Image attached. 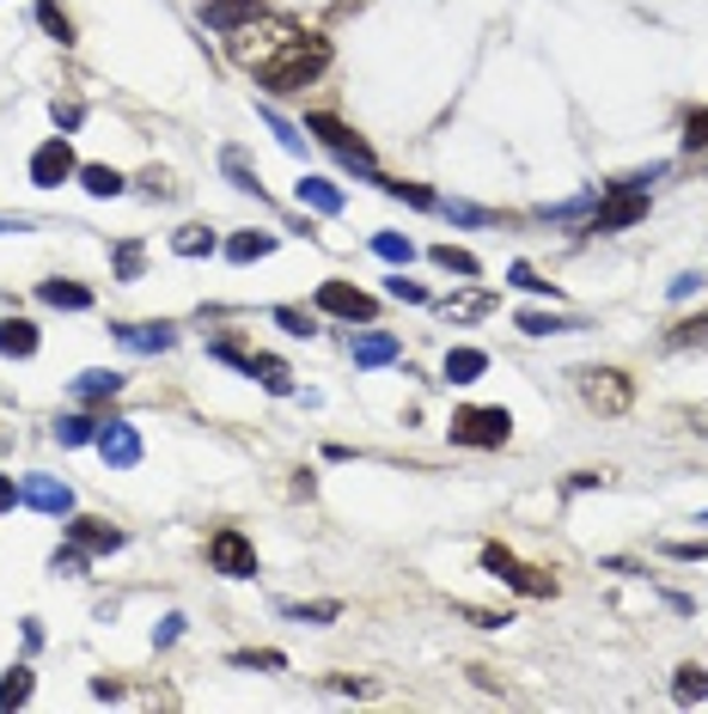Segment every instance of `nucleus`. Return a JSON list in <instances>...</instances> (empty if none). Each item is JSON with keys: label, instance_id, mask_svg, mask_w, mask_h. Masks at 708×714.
I'll use <instances>...</instances> for the list:
<instances>
[{"label": "nucleus", "instance_id": "2f4dec72", "mask_svg": "<svg viewBox=\"0 0 708 714\" xmlns=\"http://www.w3.org/2000/svg\"><path fill=\"white\" fill-rule=\"evenodd\" d=\"M520 330L525 336H556V330H569L556 311H520Z\"/></svg>", "mask_w": 708, "mask_h": 714}, {"label": "nucleus", "instance_id": "f257e3e1", "mask_svg": "<svg viewBox=\"0 0 708 714\" xmlns=\"http://www.w3.org/2000/svg\"><path fill=\"white\" fill-rule=\"evenodd\" d=\"M324 67H330V44L312 37V32L306 37L293 32V37H281V44L257 62V79L269 86V93H300V86H312Z\"/></svg>", "mask_w": 708, "mask_h": 714}, {"label": "nucleus", "instance_id": "9b49d317", "mask_svg": "<svg viewBox=\"0 0 708 714\" xmlns=\"http://www.w3.org/2000/svg\"><path fill=\"white\" fill-rule=\"evenodd\" d=\"M263 19V0H208V7H202V25H208V32H245V25H257Z\"/></svg>", "mask_w": 708, "mask_h": 714}, {"label": "nucleus", "instance_id": "49530a36", "mask_svg": "<svg viewBox=\"0 0 708 714\" xmlns=\"http://www.w3.org/2000/svg\"><path fill=\"white\" fill-rule=\"evenodd\" d=\"M178 636H184V617H166V629H159V648H171Z\"/></svg>", "mask_w": 708, "mask_h": 714}, {"label": "nucleus", "instance_id": "1a4fd4ad", "mask_svg": "<svg viewBox=\"0 0 708 714\" xmlns=\"http://www.w3.org/2000/svg\"><path fill=\"white\" fill-rule=\"evenodd\" d=\"M642 214H647V196H642V189H611V202L593 208V220H586L581 233H617V226H635Z\"/></svg>", "mask_w": 708, "mask_h": 714}, {"label": "nucleus", "instance_id": "39448f33", "mask_svg": "<svg viewBox=\"0 0 708 714\" xmlns=\"http://www.w3.org/2000/svg\"><path fill=\"white\" fill-rule=\"evenodd\" d=\"M483 568H489L495 580H508V587H520L525 599H556V575H544V568H525L513 550H501V544H489L483 550Z\"/></svg>", "mask_w": 708, "mask_h": 714}, {"label": "nucleus", "instance_id": "a19ab883", "mask_svg": "<svg viewBox=\"0 0 708 714\" xmlns=\"http://www.w3.org/2000/svg\"><path fill=\"white\" fill-rule=\"evenodd\" d=\"M117 269H123V275L135 281V275H141V250H135V245H123V250H117Z\"/></svg>", "mask_w": 708, "mask_h": 714}, {"label": "nucleus", "instance_id": "7ed1b4c3", "mask_svg": "<svg viewBox=\"0 0 708 714\" xmlns=\"http://www.w3.org/2000/svg\"><path fill=\"white\" fill-rule=\"evenodd\" d=\"M508 434H513L508 409H459V416H452V446L495 452V446H508Z\"/></svg>", "mask_w": 708, "mask_h": 714}, {"label": "nucleus", "instance_id": "5701e85b", "mask_svg": "<svg viewBox=\"0 0 708 714\" xmlns=\"http://www.w3.org/2000/svg\"><path fill=\"white\" fill-rule=\"evenodd\" d=\"M269 250H276V233H239L227 245V257L232 263H257V257H269Z\"/></svg>", "mask_w": 708, "mask_h": 714}, {"label": "nucleus", "instance_id": "c756f323", "mask_svg": "<svg viewBox=\"0 0 708 714\" xmlns=\"http://www.w3.org/2000/svg\"><path fill=\"white\" fill-rule=\"evenodd\" d=\"M691 342H708V311H703V318H684V324L666 330V348H691Z\"/></svg>", "mask_w": 708, "mask_h": 714}, {"label": "nucleus", "instance_id": "f3484780", "mask_svg": "<svg viewBox=\"0 0 708 714\" xmlns=\"http://www.w3.org/2000/svg\"><path fill=\"white\" fill-rule=\"evenodd\" d=\"M300 202L318 208V214H342V189L330 177H300Z\"/></svg>", "mask_w": 708, "mask_h": 714}, {"label": "nucleus", "instance_id": "7c9ffc66", "mask_svg": "<svg viewBox=\"0 0 708 714\" xmlns=\"http://www.w3.org/2000/svg\"><path fill=\"white\" fill-rule=\"evenodd\" d=\"M373 250H379L386 263H410V257H416V245H410V238H398V233H379V238H373Z\"/></svg>", "mask_w": 708, "mask_h": 714}, {"label": "nucleus", "instance_id": "aec40b11", "mask_svg": "<svg viewBox=\"0 0 708 714\" xmlns=\"http://www.w3.org/2000/svg\"><path fill=\"white\" fill-rule=\"evenodd\" d=\"M251 379H263V391H276V397H288L293 391L288 360H276V355H251Z\"/></svg>", "mask_w": 708, "mask_h": 714}, {"label": "nucleus", "instance_id": "4be33fe9", "mask_svg": "<svg viewBox=\"0 0 708 714\" xmlns=\"http://www.w3.org/2000/svg\"><path fill=\"white\" fill-rule=\"evenodd\" d=\"M98 428H105V421H93V416H62L56 421V440H62V446H98Z\"/></svg>", "mask_w": 708, "mask_h": 714}, {"label": "nucleus", "instance_id": "a18cd8bd", "mask_svg": "<svg viewBox=\"0 0 708 714\" xmlns=\"http://www.w3.org/2000/svg\"><path fill=\"white\" fill-rule=\"evenodd\" d=\"M141 184L154 189V196H171V177H166V171H147V177H141Z\"/></svg>", "mask_w": 708, "mask_h": 714}, {"label": "nucleus", "instance_id": "412c9836", "mask_svg": "<svg viewBox=\"0 0 708 714\" xmlns=\"http://www.w3.org/2000/svg\"><path fill=\"white\" fill-rule=\"evenodd\" d=\"M37 294H44L49 306H62V311H86V306H93V294H86L80 281H44Z\"/></svg>", "mask_w": 708, "mask_h": 714}, {"label": "nucleus", "instance_id": "79ce46f5", "mask_svg": "<svg viewBox=\"0 0 708 714\" xmlns=\"http://www.w3.org/2000/svg\"><path fill=\"white\" fill-rule=\"evenodd\" d=\"M447 214H452V220H464V226H483V220H495V214H483V208H464V202H452Z\"/></svg>", "mask_w": 708, "mask_h": 714}, {"label": "nucleus", "instance_id": "c9c22d12", "mask_svg": "<svg viewBox=\"0 0 708 714\" xmlns=\"http://www.w3.org/2000/svg\"><path fill=\"white\" fill-rule=\"evenodd\" d=\"M276 324H281V330H293V336H312V330H318V324L306 318V311H293V306H276Z\"/></svg>", "mask_w": 708, "mask_h": 714}, {"label": "nucleus", "instance_id": "6ab92c4d", "mask_svg": "<svg viewBox=\"0 0 708 714\" xmlns=\"http://www.w3.org/2000/svg\"><path fill=\"white\" fill-rule=\"evenodd\" d=\"M123 391V373H105V367H93V373L74 379V397L80 404H98V397H117Z\"/></svg>", "mask_w": 708, "mask_h": 714}, {"label": "nucleus", "instance_id": "473e14b6", "mask_svg": "<svg viewBox=\"0 0 708 714\" xmlns=\"http://www.w3.org/2000/svg\"><path fill=\"white\" fill-rule=\"evenodd\" d=\"M293 623H337L342 617V605H281Z\"/></svg>", "mask_w": 708, "mask_h": 714}, {"label": "nucleus", "instance_id": "e433bc0d", "mask_svg": "<svg viewBox=\"0 0 708 714\" xmlns=\"http://www.w3.org/2000/svg\"><path fill=\"white\" fill-rule=\"evenodd\" d=\"M440 311H452V318H477V311H489V294H464V299H447Z\"/></svg>", "mask_w": 708, "mask_h": 714}, {"label": "nucleus", "instance_id": "09e8293b", "mask_svg": "<svg viewBox=\"0 0 708 714\" xmlns=\"http://www.w3.org/2000/svg\"><path fill=\"white\" fill-rule=\"evenodd\" d=\"M19 501H25V495H19V489H13L7 477H0V513H7V507H19Z\"/></svg>", "mask_w": 708, "mask_h": 714}, {"label": "nucleus", "instance_id": "f03ea898", "mask_svg": "<svg viewBox=\"0 0 708 714\" xmlns=\"http://www.w3.org/2000/svg\"><path fill=\"white\" fill-rule=\"evenodd\" d=\"M306 135H318L324 147H330V153H337L342 165H354L361 177H373V184H386V177H379V165H373V153H367V140L354 135L349 123H337L330 110H318V116H306Z\"/></svg>", "mask_w": 708, "mask_h": 714}, {"label": "nucleus", "instance_id": "b1692460", "mask_svg": "<svg viewBox=\"0 0 708 714\" xmlns=\"http://www.w3.org/2000/svg\"><path fill=\"white\" fill-rule=\"evenodd\" d=\"M80 184L93 189V196H123V171H110V165H80Z\"/></svg>", "mask_w": 708, "mask_h": 714}, {"label": "nucleus", "instance_id": "2eb2a0df", "mask_svg": "<svg viewBox=\"0 0 708 714\" xmlns=\"http://www.w3.org/2000/svg\"><path fill=\"white\" fill-rule=\"evenodd\" d=\"M354 367H391L398 360V336H386V330H367V336H354Z\"/></svg>", "mask_w": 708, "mask_h": 714}, {"label": "nucleus", "instance_id": "393cba45", "mask_svg": "<svg viewBox=\"0 0 708 714\" xmlns=\"http://www.w3.org/2000/svg\"><path fill=\"white\" fill-rule=\"evenodd\" d=\"M37 19H44V32L56 37V44H74V19H68L56 0H37Z\"/></svg>", "mask_w": 708, "mask_h": 714}, {"label": "nucleus", "instance_id": "c03bdc74", "mask_svg": "<svg viewBox=\"0 0 708 714\" xmlns=\"http://www.w3.org/2000/svg\"><path fill=\"white\" fill-rule=\"evenodd\" d=\"M696 287H703V275H678V281H672V299H691Z\"/></svg>", "mask_w": 708, "mask_h": 714}, {"label": "nucleus", "instance_id": "c85d7f7f", "mask_svg": "<svg viewBox=\"0 0 708 714\" xmlns=\"http://www.w3.org/2000/svg\"><path fill=\"white\" fill-rule=\"evenodd\" d=\"M25 697H32V672H25V666H13L7 678H0V709H19Z\"/></svg>", "mask_w": 708, "mask_h": 714}, {"label": "nucleus", "instance_id": "ddd939ff", "mask_svg": "<svg viewBox=\"0 0 708 714\" xmlns=\"http://www.w3.org/2000/svg\"><path fill=\"white\" fill-rule=\"evenodd\" d=\"M19 495H25V507L56 513V519H62V513H74V489H68V482H56V477H32Z\"/></svg>", "mask_w": 708, "mask_h": 714}, {"label": "nucleus", "instance_id": "dca6fc26", "mask_svg": "<svg viewBox=\"0 0 708 714\" xmlns=\"http://www.w3.org/2000/svg\"><path fill=\"white\" fill-rule=\"evenodd\" d=\"M0 355L7 360H32L37 355V324L32 318H7V324H0Z\"/></svg>", "mask_w": 708, "mask_h": 714}, {"label": "nucleus", "instance_id": "cd10ccee", "mask_svg": "<svg viewBox=\"0 0 708 714\" xmlns=\"http://www.w3.org/2000/svg\"><path fill=\"white\" fill-rule=\"evenodd\" d=\"M171 250H178V257H208V250H215V233H208V226H184V233L171 238Z\"/></svg>", "mask_w": 708, "mask_h": 714}, {"label": "nucleus", "instance_id": "f8f14e48", "mask_svg": "<svg viewBox=\"0 0 708 714\" xmlns=\"http://www.w3.org/2000/svg\"><path fill=\"white\" fill-rule=\"evenodd\" d=\"M68 538H74L80 550H93V556H110V550H123V544H129V538L110 526V519H93V513H80L74 526H68Z\"/></svg>", "mask_w": 708, "mask_h": 714}, {"label": "nucleus", "instance_id": "f704fd0d", "mask_svg": "<svg viewBox=\"0 0 708 714\" xmlns=\"http://www.w3.org/2000/svg\"><path fill=\"white\" fill-rule=\"evenodd\" d=\"M263 123H269V128L281 135V147H288V153H300V147H306V140H300V128H293L288 116H276V110H263Z\"/></svg>", "mask_w": 708, "mask_h": 714}, {"label": "nucleus", "instance_id": "ea45409f", "mask_svg": "<svg viewBox=\"0 0 708 714\" xmlns=\"http://www.w3.org/2000/svg\"><path fill=\"white\" fill-rule=\"evenodd\" d=\"M391 299H410V306H422V299H428V294H422V287H416V281H391Z\"/></svg>", "mask_w": 708, "mask_h": 714}, {"label": "nucleus", "instance_id": "6e6552de", "mask_svg": "<svg viewBox=\"0 0 708 714\" xmlns=\"http://www.w3.org/2000/svg\"><path fill=\"white\" fill-rule=\"evenodd\" d=\"M318 311H330V318H349V324H373V294H361V287H349V281H324L318 287Z\"/></svg>", "mask_w": 708, "mask_h": 714}, {"label": "nucleus", "instance_id": "a211bd4d", "mask_svg": "<svg viewBox=\"0 0 708 714\" xmlns=\"http://www.w3.org/2000/svg\"><path fill=\"white\" fill-rule=\"evenodd\" d=\"M489 373V355H483V348H452L447 355V379L452 385H471V379H483Z\"/></svg>", "mask_w": 708, "mask_h": 714}, {"label": "nucleus", "instance_id": "4c0bfd02", "mask_svg": "<svg viewBox=\"0 0 708 714\" xmlns=\"http://www.w3.org/2000/svg\"><path fill=\"white\" fill-rule=\"evenodd\" d=\"M513 287H525V294H556L550 281H538V275H532V263H513Z\"/></svg>", "mask_w": 708, "mask_h": 714}, {"label": "nucleus", "instance_id": "20e7f679", "mask_svg": "<svg viewBox=\"0 0 708 714\" xmlns=\"http://www.w3.org/2000/svg\"><path fill=\"white\" fill-rule=\"evenodd\" d=\"M574 379H581V397L599 409V416H623V409L635 404V385L617 373V367H581Z\"/></svg>", "mask_w": 708, "mask_h": 714}, {"label": "nucleus", "instance_id": "58836bf2", "mask_svg": "<svg viewBox=\"0 0 708 714\" xmlns=\"http://www.w3.org/2000/svg\"><path fill=\"white\" fill-rule=\"evenodd\" d=\"M86 568V556L80 550H56V575H80Z\"/></svg>", "mask_w": 708, "mask_h": 714}, {"label": "nucleus", "instance_id": "0eeeda50", "mask_svg": "<svg viewBox=\"0 0 708 714\" xmlns=\"http://www.w3.org/2000/svg\"><path fill=\"white\" fill-rule=\"evenodd\" d=\"M74 147H68V135H49L44 147H37L32 153V184L37 189H56V184H68V177H74Z\"/></svg>", "mask_w": 708, "mask_h": 714}, {"label": "nucleus", "instance_id": "a878e982", "mask_svg": "<svg viewBox=\"0 0 708 714\" xmlns=\"http://www.w3.org/2000/svg\"><path fill=\"white\" fill-rule=\"evenodd\" d=\"M672 690H678V702H703L708 697V672L703 666H678Z\"/></svg>", "mask_w": 708, "mask_h": 714}, {"label": "nucleus", "instance_id": "72a5a7b5", "mask_svg": "<svg viewBox=\"0 0 708 714\" xmlns=\"http://www.w3.org/2000/svg\"><path fill=\"white\" fill-rule=\"evenodd\" d=\"M684 147H708V110H691V116H684Z\"/></svg>", "mask_w": 708, "mask_h": 714}, {"label": "nucleus", "instance_id": "9d476101", "mask_svg": "<svg viewBox=\"0 0 708 714\" xmlns=\"http://www.w3.org/2000/svg\"><path fill=\"white\" fill-rule=\"evenodd\" d=\"M98 452H105V465L135 470V465H141V434H135V421H105V428H98Z\"/></svg>", "mask_w": 708, "mask_h": 714}, {"label": "nucleus", "instance_id": "bb28decb", "mask_svg": "<svg viewBox=\"0 0 708 714\" xmlns=\"http://www.w3.org/2000/svg\"><path fill=\"white\" fill-rule=\"evenodd\" d=\"M434 263L452 269V275H483V263L471 257V250H459V245H434Z\"/></svg>", "mask_w": 708, "mask_h": 714}, {"label": "nucleus", "instance_id": "4468645a", "mask_svg": "<svg viewBox=\"0 0 708 714\" xmlns=\"http://www.w3.org/2000/svg\"><path fill=\"white\" fill-rule=\"evenodd\" d=\"M110 336L129 342V348H141V355H159V348H171V324H110Z\"/></svg>", "mask_w": 708, "mask_h": 714}, {"label": "nucleus", "instance_id": "de8ad7c7", "mask_svg": "<svg viewBox=\"0 0 708 714\" xmlns=\"http://www.w3.org/2000/svg\"><path fill=\"white\" fill-rule=\"evenodd\" d=\"M56 123H62V128H80V104H56Z\"/></svg>", "mask_w": 708, "mask_h": 714}, {"label": "nucleus", "instance_id": "423d86ee", "mask_svg": "<svg viewBox=\"0 0 708 714\" xmlns=\"http://www.w3.org/2000/svg\"><path fill=\"white\" fill-rule=\"evenodd\" d=\"M208 562H215V575H227V580H251L257 575V544H251L239 526H220L215 538H208Z\"/></svg>", "mask_w": 708, "mask_h": 714}, {"label": "nucleus", "instance_id": "37998d69", "mask_svg": "<svg viewBox=\"0 0 708 714\" xmlns=\"http://www.w3.org/2000/svg\"><path fill=\"white\" fill-rule=\"evenodd\" d=\"M678 562H708V544H666Z\"/></svg>", "mask_w": 708, "mask_h": 714}]
</instances>
